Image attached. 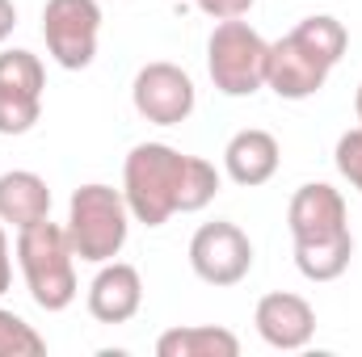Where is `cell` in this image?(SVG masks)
<instances>
[{"mask_svg":"<svg viewBox=\"0 0 362 357\" xmlns=\"http://www.w3.org/2000/svg\"><path fill=\"white\" fill-rule=\"evenodd\" d=\"M17 265L25 277V290L30 298L42 307V311H68L76 303V253H72V240H68V227L42 219L34 227H21L17 231Z\"/></svg>","mask_w":362,"mask_h":357,"instance_id":"cell-1","label":"cell"},{"mask_svg":"<svg viewBox=\"0 0 362 357\" xmlns=\"http://www.w3.org/2000/svg\"><path fill=\"white\" fill-rule=\"evenodd\" d=\"M189 156L169 143H135L122 164V198L131 219L144 227H165L181 206V181Z\"/></svg>","mask_w":362,"mask_h":357,"instance_id":"cell-2","label":"cell"},{"mask_svg":"<svg viewBox=\"0 0 362 357\" xmlns=\"http://www.w3.org/2000/svg\"><path fill=\"white\" fill-rule=\"evenodd\" d=\"M68 240H72V253L89 265H105L114 261L122 248H127V236H131V206L122 198V189L114 185H101L89 181L72 193L68 202Z\"/></svg>","mask_w":362,"mask_h":357,"instance_id":"cell-3","label":"cell"},{"mask_svg":"<svg viewBox=\"0 0 362 357\" xmlns=\"http://www.w3.org/2000/svg\"><path fill=\"white\" fill-rule=\"evenodd\" d=\"M266 63H270V42L249 25V21H219L206 38V72L211 85L223 97H253L266 89Z\"/></svg>","mask_w":362,"mask_h":357,"instance_id":"cell-4","label":"cell"},{"mask_svg":"<svg viewBox=\"0 0 362 357\" xmlns=\"http://www.w3.org/2000/svg\"><path fill=\"white\" fill-rule=\"evenodd\" d=\"M42 38L59 68L85 72L97 59L101 4L97 0H47L42 4Z\"/></svg>","mask_w":362,"mask_h":357,"instance_id":"cell-5","label":"cell"},{"mask_svg":"<svg viewBox=\"0 0 362 357\" xmlns=\"http://www.w3.org/2000/svg\"><path fill=\"white\" fill-rule=\"evenodd\" d=\"M189 269L198 282H206L215 290L240 286L253 273V240L228 219L202 223L189 240Z\"/></svg>","mask_w":362,"mask_h":357,"instance_id":"cell-6","label":"cell"},{"mask_svg":"<svg viewBox=\"0 0 362 357\" xmlns=\"http://www.w3.org/2000/svg\"><path fill=\"white\" fill-rule=\"evenodd\" d=\"M131 105L144 122H156V126H181L194 105H198V89L189 80V72L169 63V59H156V63H144L131 80Z\"/></svg>","mask_w":362,"mask_h":357,"instance_id":"cell-7","label":"cell"},{"mask_svg":"<svg viewBox=\"0 0 362 357\" xmlns=\"http://www.w3.org/2000/svg\"><path fill=\"white\" fill-rule=\"evenodd\" d=\"M333 63H325L308 42L295 34H282L270 42V63H266V89H274L282 101H308L325 89Z\"/></svg>","mask_w":362,"mask_h":357,"instance_id":"cell-8","label":"cell"},{"mask_svg":"<svg viewBox=\"0 0 362 357\" xmlns=\"http://www.w3.org/2000/svg\"><path fill=\"white\" fill-rule=\"evenodd\" d=\"M286 227L295 244H312V240H329L350 231V214H346V198L341 189L325 185V181H308L291 193L286 202Z\"/></svg>","mask_w":362,"mask_h":357,"instance_id":"cell-9","label":"cell"},{"mask_svg":"<svg viewBox=\"0 0 362 357\" xmlns=\"http://www.w3.org/2000/svg\"><path fill=\"white\" fill-rule=\"evenodd\" d=\"M253 328L257 337L282 349V353H295V349H308V341L316 337V307L303 298V294H291V290H274L257 303L253 311Z\"/></svg>","mask_w":362,"mask_h":357,"instance_id":"cell-10","label":"cell"},{"mask_svg":"<svg viewBox=\"0 0 362 357\" xmlns=\"http://www.w3.org/2000/svg\"><path fill=\"white\" fill-rule=\"evenodd\" d=\"M144 307V277L127 261L97 265V277L89 282V315L97 324H127Z\"/></svg>","mask_w":362,"mask_h":357,"instance_id":"cell-11","label":"cell"},{"mask_svg":"<svg viewBox=\"0 0 362 357\" xmlns=\"http://www.w3.org/2000/svg\"><path fill=\"white\" fill-rule=\"evenodd\" d=\"M282 164V147L270 131L262 126H249V131H236L223 147V173L236 181L240 189H257L278 173Z\"/></svg>","mask_w":362,"mask_h":357,"instance_id":"cell-12","label":"cell"},{"mask_svg":"<svg viewBox=\"0 0 362 357\" xmlns=\"http://www.w3.org/2000/svg\"><path fill=\"white\" fill-rule=\"evenodd\" d=\"M42 219H51V185L30 169L0 173V223L21 231Z\"/></svg>","mask_w":362,"mask_h":357,"instance_id":"cell-13","label":"cell"},{"mask_svg":"<svg viewBox=\"0 0 362 357\" xmlns=\"http://www.w3.org/2000/svg\"><path fill=\"white\" fill-rule=\"evenodd\" d=\"M240 353V337L215 324H185L169 328L156 341V357H236Z\"/></svg>","mask_w":362,"mask_h":357,"instance_id":"cell-14","label":"cell"},{"mask_svg":"<svg viewBox=\"0 0 362 357\" xmlns=\"http://www.w3.org/2000/svg\"><path fill=\"white\" fill-rule=\"evenodd\" d=\"M354 257V236H329V240H312V244H295V265L308 282H337Z\"/></svg>","mask_w":362,"mask_h":357,"instance_id":"cell-15","label":"cell"},{"mask_svg":"<svg viewBox=\"0 0 362 357\" xmlns=\"http://www.w3.org/2000/svg\"><path fill=\"white\" fill-rule=\"evenodd\" d=\"M299 42H308L325 63H341V55H346V47H350V30L337 21V17H329V13H316V17H303L295 30H291Z\"/></svg>","mask_w":362,"mask_h":357,"instance_id":"cell-16","label":"cell"},{"mask_svg":"<svg viewBox=\"0 0 362 357\" xmlns=\"http://www.w3.org/2000/svg\"><path fill=\"white\" fill-rule=\"evenodd\" d=\"M0 89L8 92H30V97H42L47 89V72H42V59L13 47V51H0Z\"/></svg>","mask_w":362,"mask_h":357,"instance_id":"cell-17","label":"cell"},{"mask_svg":"<svg viewBox=\"0 0 362 357\" xmlns=\"http://www.w3.org/2000/svg\"><path fill=\"white\" fill-rule=\"evenodd\" d=\"M215 193H219V173H215V164L202 160V156H189L185 181H181L177 214H198V210H206V206L215 202Z\"/></svg>","mask_w":362,"mask_h":357,"instance_id":"cell-18","label":"cell"},{"mask_svg":"<svg viewBox=\"0 0 362 357\" xmlns=\"http://www.w3.org/2000/svg\"><path fill=\"white\" fill-rule=\"evenodd\" d=\"M47 341L34 332V324H25L17 311L0 307V357H42Z\"/></svg>","mask_w":362,"mask_h":357,"instance_id":"cell-19","label":"cell"},{"mask_svg":"<svg viewBox=\"0 0 362 357\" xmlns=\"http://www.w3.org/2000/svg\"><path fill=\"white\" fill-rule=\"evenodd\" d=\"M42 118V97L0 89V135H30Z\"/></svg>","mask_w":362,"mask_h":357,"instance_id":"cell-20","label":"cell"},{"mask_svg":"<svg viewBox=\"0 0 362 357\" xmlns=\"http://www.w3.org/2000/svg\"><path fill=\"white\" fill-rule=\"evenodd\" d=\"M333 156H337V173L362 193V126L346 131V135L337 139V152H333Z\"/></svg>","mask_w":362,"mask_h":357,"instance_id":"cell-21","label":"cell"},{"mask_svg":"<svg viewBox=\"0 0 362 357\" xmlns=\"http://www.w3.org/2000/svg\"><path fill=\"white\" fill-rule=\"evenodd\" d=\"M211 21H236V17H245L249 8H253V0H194Z\"/></svg>","mask_w":362,"mask_h":357,"instance_id":"cell-22","label":"cell"},{"mask_svg":"<svg viewBox=\"0 0 362 357\" xmlns=\"http://www.w3.org/2000/svg\"><path fill=\"white\" fill-rule=\"evenodd\" d=\"M13 282V257H8V236H4V223H0V294L8 290Z\"/></svg>","mask_w":362,"mask_h":357,"instance_id":"cell-23","label":"cell"},{"mask_svg":"<svg viewBox=\"0 0 362 357\" xmlns=\"http://www.w3.org/2000/svg\"><path fill=\"white\" fill-rule=\"evenodd\" d=\"M13 25H17V8H13V0H0V42L13 34Z\"/></svg>","mask_w":362,"mask_h":357,"instance_id":"cell-24","label":"cell"},{"mask_svg":"<svg viewBox=\"0 0 362 357\" xmlns=\"http://www.w3.org/2000/svg\"><path fill=\"white\" fill-rule=\"evenodd\" d=\"M354 114H358V126H362V85H358V92H354Z\"/></svg>","mask_w":362,"mask_h":357,"instance_id":"cell-25","label":"cell"}]
</instances>
